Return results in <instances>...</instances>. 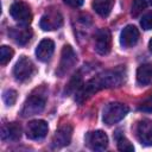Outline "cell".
<instances>
[{"instance_id":"obj_1","label":"cell","mask_w":152,"mask_h":152,"mask_svg":"<svg viewBox=\"0 0 152 152\" xmlns=\"http://www.w3.org/2000/svg\"><path fill=\"white\" fill-rule=\"evenodd\" d=\"M124 80L125 75L121 69L106 70L82 84V87L76 91V101L78 103H82L99 90L119 87L124 82Z\"/></svg>"},{"instance_id":"obj_28","label":"cell","mask_w":152,"mask_h":152,"mask_svg":"<svg viewBox=\"0 0 152 152\" xmlns=\"http://www.w3.org/2000/svg\"><path fill=\"white\" fill-rule=\"evenodd\" d=\"M150 4H151V5H152V0H150Z\"/></svg>"},{"instance_id":"obj_10","label":"cell","mask_w":152,"mask_h":152,"mask_svg":"<svg viewBox=\"0 0 152 152\" xmlns=\"http://www.w3.org/2000/svg\"><path fill=\"white\" fill-rule=\"evenodd\" d=\"M49 126L44 120H32L26 125V137L32 140H39L46 137Z\"/></svg>"},{"instance_id":"obj_16","label":"cell","mask_w":152,"mask_h":152,"mask_svg":"<svg viewBox=\"0 0 152 152\" xmlns=\"http://www.w3.org/2000/svg\"><path fill=\"white\" fill-rule=\"evenodd\" d=\"M21 137V127L18 122H10L1 128V139L4 141H17Z\"/></svg>"},{"instance_id":"obj_23","label":"cell","mask_w":152,"mask_h":152,"mask_svg":"<svg viewBox=\"0 0 152 152\" xmlns=\"http://www.w3.org/2000/svg\"><path fill=\"white\" fill-rule=\"evenodd\" d=\"M2 100L7 106H13L17 101V91L13 89H6L2 93Z\"/></svg>"},{"instance_id":"obj_13","label":"cell","mask_w":152,"mask_h":152,"mask_svg":"<svg viewBox=\"0 0 152 152\" xmlns=\"http://www.w3.org/2000/svg\"><path fill=\"white\" fill-rule=\"evenodd\" d=\"M139 31L134 25H127L120 34V44L124 48H131L138 43Z\"/></svg>"},{"instance_id":"obj_20","label":"cell","mask_w":152,"mask_h":152,"mask_svg":"<svg viewBox=\"0 0 152 152\" xmlns=\"http://www.w3.org/2000/svg\"><path fill=\"white\" fill-rule=\"evenodd\" d=\"M115 138H116V145H118V150L119 151H122V152H131V151H134V147H133V145L122 135V134H120L119 132L116 133V135H115Z\"/></svg>"},{"instance_id":"obj_6","label":"cell","mask_w":152,"mask_h":152,"mask_svg":"<svg viewBox=\"0 0 152 152\" xmlns=\"http://www.w3.org/2000/svg\"><path fill=\"white\" fill-rule=\"evenodd\" d=\"M76 62H77V57H76L74 49L70 45H64L61 52V61L56 70V74L59 77H63L70 69H72Z\"/></svg>"},{"instance_id":"obj_5","label":"cell","mask_w":152,"mask_h":152,"mask_svg":"<svg viewBox=\"0 0 152 152\" xmlns=\"http://www.w3.org/2000/svg\"><path fill=\"white\" fill-rule=\"evenodd\" d=\"M33 72H34V65L32 61L26 56H21L17 61L13 68V76L18 82H26L27 80L31 78Z\"/></svg>"},{"instance_id":"obj_24","label":"cell","mask_w":152,"mask_h":152,"mask_svg":"<svg viewBox=\"0 0 152 152\" xmlns=\"http://www.w3.org/2000/svg\"><path fill=\"white\" fill-rule=\"evenodd\" d=\"M140 25H141V27H142L144 30H146V31L152 30V11L145 13V14L141 17Z\"/></svg>"},{"instance_id":"obj_7","label":"cell","mask_w":152,"mask_h":152,"mask_svg":"<svg viewBox=\"0 0 152 152\" xmlns=\"http://www.w3.org/2000/svg\"><path fill=\"white\" fill-rule=\"evenodd\" d=\"M86 145L93 151H104L108 146V137L103 131H91L86 134Z\"/></svg>"},{"instance_id":"obj_27","label":"cell","mask_w":152,"mask_h":152,"mask_svg":"<svg viewBox=\"0 0 152 152\" xmlns=\"http://www.w3.org/2000/svg\"><path fill=\"white\" fill-rule=\"evenodd\" d=\"M148 49H150V51L152 52V38H151L150 42H148Z\"/></svg>"},{"instance_id":"obj_12","label":"cell","mask_w":152,"mask_h":152,"mask_svg":"<svg viewBox=\"0 0 152 152\" xmlns=\"http://www.w3.org/2000/svg\"><path fill=\"white\" fill-rule=\"evenodd\" d=\"M137 137L142 145H146V146L152 145V120L144 119L138 122Z\"/></svg>"},{"instance_id":"obj_11","label":"cell","mask_w":152,"mask_h":152,"mask_svg":"<svg viewBox=\"0 0 152 152\" xmlns=\"http://www.w3.org/2000/svg\"><path fill=\"white\" fill-rule=\"evenodd\" d=\"M71 135H72V127L70 125H63L61 126L53 138H52V146L55 148H61L63 146H66L70 144V140H71Z\"/></svg>"},{"instance_id":"obj_25","label":"cell","mask_w":152,"mask_h":152,"mask_svg":"<svg viewBox=\"0 0 152 152\" xmlns=\"http://www.w3.org/2000/svg\"><path fill=\"white\" fill-rule=\"evenodd\" d=\"M139 110L145 112V113H152V95L148 96L147 99H145V100L140 103Z\"/></svg>"},{"instance_id":"obj_21","label":"cell","mask_w":152,"mask_h":152,"mask_svg":"<svg viewBox=\"0 0 152 152\" xmlns=\"http://www.w3.org/2000/svg\"><path fill=\"white\" fill-rule=\"evenodd\" d=\"M13 53H14V51H13L10 46L2 45V46L0 48V64H1V65L7 64V63L12 59Z\"/></svg>"},{"instance_id":"obj_18","label":"cell","mask_w":152,"mask_h":152,"mask_svg":"<svg viewBox=\"0 0 152 152\" xmlns=\"http://www.w3.org/2000/svg\"><path fill=\"white\" fill-rule=\"evenodd\" d=\"M114 0H93V8L94 11L101 15V17H107L113 7Z\"/></svg>"},{"instance_id":"obj_9","label":"cell","mask_w":152,"mask_h":152,"mask_svg":"<svg viewBox=\"0 0 152 152\" xmlns=\"http://www.w3.org/2000/svg\"><path fill=\"white\" fill-rule=\"evenodd\" d=\"M39 25L44 31L57 30L63 25V17L58 11L50 10L40 18Z\"/></svg>"},{"instance_id":"obj_4","label":"cell","mask_w":152,"mask_h":152,"mask_svg":"<svg viewBox=\"0 0 152 152\" xmlns=\"http://www.w3.org/2000/svg\"><path fill=\"white\" fill-rule=\"evenodd\" d=\"M10 14L20 25L27 26L31 23V20H32V13H31L30 6L26 2L21 1V0H15L11 5Z\"/></svg>"},{"instance_id":"obj_22","label":"cell","mask_w":152,"mask_h":152,"mask_svg":"<svg viewBox=\"0 0 152 152\" xmlns=\"http://www.w3.org/2000/svg\"><path fill=\"white\" fill-rule=\"evenodd\" d=\"M147 4L145 0H134L131 7V13L133 17H138L145 8H146Z\"/></svg>"},{"instance_id":"obj_19","label":"cell","mask_w":152,"mask_h":152,"mask_svg":"<svg viewBox=\"0 0 152 152\" xmlns=\"http://www.w3.org/2000/svg\"><path fill=\"white\" fill-rule=\"evenodd\" d=\"M82 76H81V74L80 72H77V74H75L72 77H71V80L69 81V83H68V86H66V88H65V94H71V93H76L81 87H82Z\"/></svg>"},{"instance_id":"obj_26","label":"cell","mask_w":152,"mask_h":152,"mask_svg":"<svg viewBox=\"0 0 152 152\" xmlns=\"http://www.w3.org/2000/svg\"><path fill=\"white\" fill-rule=\"evenodd\" d=\"M63 2L71 7H80L83 5V0H63Z\"/></svg>"},{"instance_id":"obj_8","label":"cell","mask_w":152,"mask_h":152,"mask_svg":"<svg viewBox=\"0 0 152 152\" xmlns=\"http://www.w3.org/2000/svg\"><path fill=\"white\" fill-rule=\"evenodd\" d=\"M94 49L99 55H107L112 49V36L109 30L100 28L95 33Z\"/></svg>"},{"instance_id":"obj_15","label":"cell","mask_w":152,"mask_h":152,"mask_svg":"<svg viewBox=\"0 0 152 152\" xmlns=\"http://www.w3.org/2000/svg\"><path fill=\"white\" fill-rule=\"evenodd\" d=\"M8 33H10V37L19 45L27 44L32 37V31L25 25H21L18 27H12Z\"/></svg>"},{"instance_id":"obj_3","label":"cell","mask_w":152,"mask_h":152,"mask_svg":"<svg viewBox=\"0 0 152 152\" xmlns=\"http://www.w3.org/2000/svg\"><path fill=\"white\" fill-rule=\"evenodd\" d=\"M128 113V107L121 102H110L103 109L102 120L106 125L112 126L122 120Z\"/></svg>"},{"instance_id":"obj_17","label":"cell","mask_w":152,"mask_h":152,"mask_svg":"<svg viewBox=\"0 0 152 152\" xmlns=\"http://www.w3.org/2000/svg\"><path fill=\"white\" fill-rule=\"evenodd\" d=\"M137 81L139 84L146 86L152 82V64L145 63L141 64L137 70Z\"/></svg>"},{"instance_id":"obj_14","label":"cell","mask_w":152,"mask_h":152,"mask_svg":"<svg viewBox=\"0 0 152 152\" xmlns=\"http://www.w3.org/2000/svg\"><path fill=\"white\" fill-rule=\"evenodd\" d=\"M55 51V43L51 39H43L36 48V56L42 62H48Z\"/></svg>"},{"instance_id":"obj_2","label":"cell","mask_w":152,"mask_h":152,"mask_svg":"<svg viewBox=\"0 0 152 152\" xmlns=\"http://www.w3.org/2000/svg\"><path fill=\"white\" fill-rule=\"evenodd\" d=\"M46 103V91L44 88L36 89L24 102L21 109V116L27 118L43 112Z\"/></svg>"}]
</instances>
